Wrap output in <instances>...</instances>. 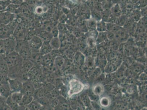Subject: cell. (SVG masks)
<instances>
[{
  "label": "cell",
  "instance_id": "obj_1",
  "mask_svg": "<svg viewBox=\"0 0 147 110\" xmlns=\"http://www.w3.org/2000/svg\"><path fill=\"white\" fill-rule=\"evenodd\" d=\"M9 68V78H17L22 68L23 59L15 51L7 55L4 58Z\"/></svg>",
  "mask_w": 147,
  "mask_h": 110
},
{
  "label": "cell",
  "instance_id": "obj_2",
  "mask_svg": "<svg viewBox=\"0 0 147 110\" xmlns=\"http://www.w3.org/2000/svg\"><path fill=\"white\" fill-rule=\"evenodd\" d=\"M43 42V40L38 35H34L28 41V44L32 53H39Z\"/></svg>",
  "mask_w": 147,
  "mask_h": 110
},
{
  "label": "cell",
  "instance_id": "obj_3",
  "mask_svg": "<svg viewBox=\"0 0 147 110\" xmlns=\"http://www.w3.org/2000/svg\"><path fill=\"white\" fill-rule=\"evenodd\" d=\"M23 95L34 96L35 94V87L30 80H26L23 82L22 87L21 91Z\"/></svg>",
  "mask_w": 147,
  "mask_h": 110
},
{
  "label": "cell",
  "instance_id": "obj_4",
  "mask_svg": "<svg viewBox=\"0 0 147 110\" xmlns=\"http://www.w3.org/2000/svg\"><path fill=\"white\" fill-rule=\"evenodd\" d=\"M6 56L11 52H15L16 40L13 35L11 36L7 39L3 40Z\"/></svg>",
  "mask_w": 147,
  "mask_h": 110
},
{
  "label": "cell",
  "instance_id": "obj_5",
  "mask_svg": "<svg viewBox=\"0 0 147 110\" xmlns=\"http://www.w3.org/2000/svg\"><path fill=\"white\" fill-rule=\"evenodd\" d=\"M68 94L69 95L72 96L81 91L83 89V85L78 80H73L70 82Z\"/></svg>",
  "mask_w": 147,
  "mask_h": 110
},
{
  "label": "cell",
  "instance_id": "obj_6",
  "mask_svg": "<svg viewBox=\"0 0 147 110\" xmlns=\"http://www.w3.org/2000/svg\"><path fill=\"white\" fill-rule=\"evenodd\" d=\"M23 82L16 78H9L8 84L12 93L21 91Z\"/></svg>",
  "mask_w": 147,
  "mask_h": 110
},
{
  "label": "cell",
  "instance_id": "obj_7",
  "mask_svg": "<svg viewBox=\"0 0 147 110\" xmlns=\"http://www.w3.org/2000/svg\"><path fill=\"white\" fill-rule=\"evenodd\" d=\"M13 34L7 24H0V39H7L13 35Z\"/></svg>",
  "mask_w": 147,
  "mask_h": 110
},
{
  "label": "cell",
  "instance_id": "obj_8",
  "mask_svg": "<svg viewBox=\"0 0 147 110\" xmlns=\"http://www.w3.org/2000/svg\"><path fill=\"white\" fill-rule=\"evenodd\" d=\"M26 31L25 27L21 25H18L14 31L13 35L16 38V40H25Z\"/></svg>",
  "mask_w": 147,
  "mask_h": 110
},
{
  "label": "cell",
  "instance_id": "obj_9",
  "mask_svg": "<svg viewBox=\"0 0 147 110\" xmlns=\"http://www.w3.org/2000/svg\"><path fill=\"white\" fill-rule=\"evenodd\" d=\"M12 91L8 84H3L0 86V96L7 99L11 95Z\"/></svg>",
  "mask_w": 147,
  "mask_h": 110
},
{
  "label": "cell",
  "instance_id": "obj_10",
  "mask_svg": "<svg viewBox=\"0 0 147 110\" xmlns=\"http://www.w3.org/2000/svg\"><path fill=\"white\" fill-rule=\"evenodd\" d=\"M40 74V70L39 67L35 65L32 68L28 73L29 79L34 80H37V79L39 78Z\"/></svg>",
  "mask_w": 147,
  "mask_h": 110
},
{
  "label": "cell",
  "instance_id": "obj_11",
  "mask_svg": "<svg viewBox=\"0 0 147 110\" xmlns=\"http://www.w3.org/2000/svg\"><path fill=\"white\" fill-rule=\"evenodd\" d=\"M52 49L49 44V41H43L39 53L42 56L46 55L51 53Z\"/></svg>",
  "mask_w": 147,
  "mask_h": 110
},
{
  "label": "cell",
  "instance_id": "obj_12",
  "mask_svg": "<svg viewBox=\"0 0 147 110\" xmlns=\"http://www.w3.org/2000/svg\"><path fill=\"white\" fill-rule=\"evenodd\" d=\"M35 64L29 59H23V61L22 69L24 71L28 73L32 68L34 66Z\"/></svg>",
  "mask_w": 147,
  "mask_h": 110
},
{
  "label": "cell",
  "instance_id": "obj_13",
  "mask_svg": "<svg viewBox=\"0 0 147 110\" xmlns=\"http://www.w3.org/2000/svg\"><path fill=\"white\" fill-rule=\"evenodd\" d=\"M49 43L53 50H59L61 46V42L58 37L52 38L49 41Z\"/></svg>",
  "mask_w": 147,
  "mask_h": 110
},
{
  "label": "cell",
  "instance_id": "obj_14",
  "mask_svg": "<svg viewBox=\"0 0 147 110\" xmlns=\"http://www.w3.org/2000/svg\"><path fill=\"white\" fill-rule=\"evenodd\" d=\"M111 13L116 17H118L122 15L121 7L119 4H113L110 9Z\"/></svg>",
  "mask_w": 147,
  "mask_h": 110
},
{
  "label": "cell",
  "instance_id": "obj_15",
  "mask_svg": "<svg viewBox=\"0 0 147 110\" xmlns=\"http://www.w3.org/2000/svg\"><path fill=\"white\" fill-rule=\"evenodd\" d=\"M23 96V95L21 92H13L11 93V97L14 102L19 105L21 102Z\"/></svg>",
  "mask_w": 147,
  "mask_h": 110
},
{
  "label": "cell",
  "instance_id": "obj_16",
  "mask_svg": "<svg viewBox=\"0 0 147 110\" xmlns=\"http://www.w3.org/2000/svg\"><path fill=\"white\" fill-rule=\"evenodd\" d=\"M34 99V96L23 95L20 106H27Z\"/></svg>",
  "mask_w": 147,
  "mask_h": 110
},
{
  "label": "cell",
  "instance_id": "obj_17",
  "mask_svg": "<svg viewBox=\"0 0 147 110\" xmlns=\"http://www.w3.org/2000/svg\"><path fill=\"white\" fill-rule=\"evenodd\" d=\"M127 16H131L135 22L138 23L142 17L140 10L135 9L129 15Z\"/></svg>",
  "mask_w": 147,
  "mask_h": 110
},
{
  "label": "cell",
  "instance_id": "obj_18",
  "mask_svg": "<svg viewBox=\"0 0 147 110\" xmlns=\"http://www.w3.org/2000/svg\"><path fill=\"white\" fill-rule=\"evenodd\" d=\"M27 107L29 110H38L41 109L43 106L39 101L34 99Z\"/></svg>",
  "mask_w": 147,
  "mask_h": 110
},
{
  "label": "cell",
  "instance_id": "obj_19",
  "mask_svg": "<svg viewBox=\"0 0 147 110\" xmlns=\"http://www.w3.org/2000/svg\"><path fill=\"white\" fill-rule=\"evenodd\" d=\"M9 73L8 65L4 58L3 60L0 63V74L8 75Z\"/></svg>",
  "mask_w": 147,
  "mask_h": 110
},
{
  "label": "cell",
  "instance_id": "obj_20",
  "mask_svg": "<svg viewBox=\"0 0 147 110\" xmlns=\"http://www.w3.org/2000/svg\"><path fill=\"white\" fill-rule=\"evenodd\" d=\"M6 103L11 110H19L20 105L14 102L11 97V95L6 99Z\"/></svg>",
  "mask_w": 147,
  "mask_h": 110
},
{
  "label": "cell",
  "instance_id": "obj_21",
  "mask_svg": "<svg viewBox=\"0 0 147 110\" xmlns=\"http://www.w3.org/2000/svg\"><path fill=\"white\" fill-rule=\"evenodd\" d=\"M86 22L88 29L90 30H94L96 29L97 22L95 20L90 18L86 20Z\"/></svg>",
  "mask_w": 147,
  "mask_h": 110
},
{
  "label": "cell",
  "instance_id": "obj_22",
  "mask_svg": "<svg viewBox=\"0 0 147 110\" xmlns=\"http://www.w3.org/2000/svg\"><path fill=\"white\" fill-rule=\"evenodd\" d=\"M91 18L95 20L97 22L102 20L101 12L97 11L94 9L91 10Z\"/></svg>",
  "mask_w": 147,
  "mask_h": 110
},
{
  "label": "cell",
  "instance_id": "obj_23",
  "mask_svg": "<svg viewBox=\"0 0 147 110\" xmlns=\"http://www.w3.org/2000/svg\"><path fill=\"white\" fill-rule=\"evenodd\" d=\"M127 16V15H122L117 17L115 24L119 26L123 27L126 22Z\"/></svg>",
  "mask_w": 147,
  "mask_h": 110
},
{
  "label": "cell",
  "instance_id": "obj_24",
  "mask_svg": "<svg viewBox=\"0 0 147 110\" xmlns=\"http://www.w3.org/2000/svg\"><path fill=\"white\" fill-rule=\"evenodd\" d=\"M96 29L98 31L103 32L107 30L106 23L100 20L97 22Z\"/></svg>",
  "mask_w": 147,
  "mask_h": 110
},
{
  "label": "cell",
  "instance_id": "obj_25",
  "mask_svg": "<svg viewBox=\"0 0 147 110\" xmlns=\"http://www.w3.org/2000/svg\"><path fill=\"white\" fill-rule=\"evenodd\" d=\"M110 10H103L101 11L102 20L106 23H107L109 17L111 15Z\"/></svg>",
  "mask_w": 147,
  "mask_h": 110
},
{
  "label": "cell",
  "instance_id": "obj_26",
  "mask_svg": "<svg viewBox=\"0 0 147 110\" xmlns=\"http://www.w3.org/2000/svg\"><path fill=\"white\" fill-rule=\"evenodd\" d=\"M103 10H110L113 4L111 0H104L102 2Z\"/></svg>",
  "mask_w": 147,
  "mask_h": 110
},
{
  "label": "cell",
  "instance_id": "obj_27",
  "mask_svg": "<svg viewBox=\"0 0 147 110\" xmlns=\"http://www.w3.org/2000/svg\"><path fill=\"white\" fill-rule=\"evenodd\" d=\"M0 56L4 58L6 56V50L3 40L1 39H0Z\"/></svg>",
  "mask_w": 147,
  "mask_h": 110
},
{
  "label": "cell",
  "instance_id": "obj_28",
  "mask_svg": "<svg viewBox=\"0 0 147 110\" xmlns=\"http://www.w3.org/2000/svg\"><path fill=\"white\" fill-rule=\"evenodd\" d=\"M147 6V0H139L135 4V9L140 10L143 7Z\"/></svg>",
  "mask_w": 147,
  "mask_h": 110
},
{
  "label": "cell",
  "instance_id": "obj_29",
  "mask_svg": "<svg viewBox=\"0 0 147 110\" xmlns=\"http://www.w3.org/2000/svg\"><path fill=\"white\" fill-rule=\"evenodd\" d=\"M93 9H95L97 11H103V6H102V2H94Z\"/></svg>",
  "mask_w": 147,
  "mask_h": 110
},
{
  "label": "cell",
  "instance_id": "obj_30",
  "mask_svg": "<svg viewBox=\"0 0 147 110\" xmlns=\"http://www.w3.org/2000/svg\"><path fill=\"white\" fill-rule=\"evenodd\" d=\"M147 17H142L139 21L138 22V23L146 28L147 26Z\"/></svg>",
  "mask_w": 147,
  "mask_h": 110
},
{
  "label": "cell",
  "instance_id": "obj_31",
  "mask_svg": "<svg viewBox=\"0 0 147 110\" xmlns=\"http://www.w3.org/2000/svg\"><path fill=\"white\" fill-rule=\"evenodd\" d=\"M116 19H117V17H116L114 16L113 15H112V14L111 13V15H110L109 17L108 18L107 23L115 24L116 21Z\"/></svg>",
  "mask_w": 147,
  "mask_h": 110
},
{
  "label": "cell",
  "instance_id": "obj_32",
  "mask_svg": "<svg viewBox=\"0 0 147 110\" xmlns=\"http://www.w3.org/2000/svg\"><path fill=\"white\" fill-rule=\"evenodd\" d=\"M140 11L142 17H147V6L141 8Z\"/></svg>",
  "mask_w": 147,
  "mask_h": 110
},
{
  "label": "cell",
  "instance_id": "obj_33",
  "mask_svg": "<svg viewBox=\"0 0 147 110\" xmlns=\"http://www.w3.org/2000/svg\"><path fill=\"white\" fill-rule=\"evenodd\" d=\"M67 16L65 14H64L61 16L60 21L61 23L65 24V23L66 21V20H67Z\"/></svg>",
  "mask_w": 147,
  "mask_h": 110
},
{
  "label": "cell",
  "instance_id": "obj_34",
  "mask_svg": "<svg viewBox=\"0 0 147 110\" xmlns=\"http://www.w3.org/2000/svg\"><path fill=\"white\" fill-rule=\"evenodd\" d=\"M22 0H12V3L14 5H19L22 3Z\"/></svg>",
  "mask_w": 147,
  "mask_h": 110
},
{
  "label": "cell",
  "instance_id": "obj_35",
  "mask_svg": "<svg viewBox=\"0 0 147 110\" xmlns=\"http://www.w3.org/2000/svg\"><path fill=\"white\" fill-rule=\"evenodd\" d=\"M122 1V0H111L112 3L113 4H119Z\"/></svg>",
  "mask_w": 147,
  "mask_h": 110
},
{
  "label": "cell",
  "instance_id": "obj_36",
  "mask_svg": "<svg viewBox=\"0 0 147 110\" xmlns=\"http://www.w3.org/2000/svg\"><path fill=\"white\" fill-rule=\"evenodd\" d=\"M3 60L4 58H3V57H1V56H0V63H1V62H2V61H3Z\"/></svg>",
  "mask_w": 147,
  "mask_h": 110
},
{
  "label": "cell",
  "instance_id": "obj_37",
  "mask_svg": "<svg viewBox=\"0 0 147 110\" xmlns=\"http://www.w3.org/2000/svg\"><path fill=\"white\" fill-rule=\"evenodd\" d=\"M3 85V84H2L1 82H0V86H1V85Z\"/></svg>",
  "mask_w": 147,
  "mask_h": 110
}]
</instances>
